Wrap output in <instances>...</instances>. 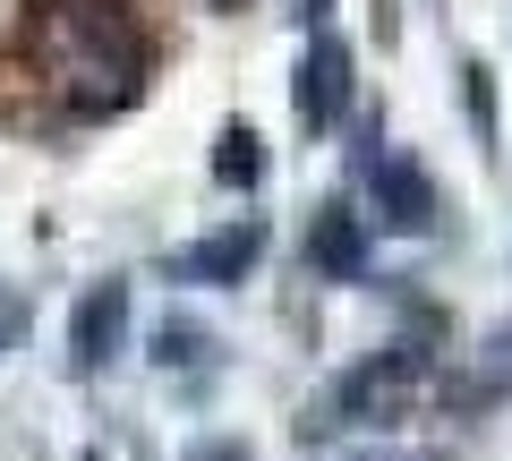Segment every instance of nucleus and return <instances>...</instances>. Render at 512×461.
I'll list each match as a JSON object with an SVG mask.
<instances>
[{"label":"nucleus","instance_id":"6e6552de","mask_svg":"<svg viewBox=\"0 0 512 461\" xmlns=\"http://www.w3.org/2000/svg\"><path fill=\"white\" fill-rule=\"evenodd\" d=\"M9 325H18V308H9V299H0V342H9Z\"/></svg>","mask_w":512,"mask_h":461},{"label":"nucleus","instance_id":"20e7f679","mask_svg":"<svg viewBox=\"0 0 512 461\" xmlns=\"http://www.w3.org/2000/svg\"><path fill=\"white\" fill-rule=\"evenodd\" d=\"M299 129H333L342 120V103H350V52L333 35H316V52L299 60Z\"/></svg>","mask_w":512,"mask_h":461},{"label":"nucleus","instance_id":"f257e3e1","mask_svg":"<svg viewBox=\"0 0 512 461\" xmlns=\"http://www.w3.org/2000/svg\"><path fill=\"white\" fill-rule=\"evenodd\" d=\"M26 52H35V77L52 86V103L77 120L128 111L154 69V35L120 0H43L26 18Z\"/></svg>","mask_w":512,"mask_h":461},{"label":"nucleus","instance_id":"f03ea898","mask_svg":"<svg viewBox=\"0 0 512 461\" xmlns=\"http://www.w3.org/2000/svg\"><path fill=\"white\" fill-rule=\"evenodd\" d=\"M256 257H265V222L248 214V222H222L214 240L180 248V257H171V282H239Z\"/></svg>","mask_w":512,"mask_h":461},{"label":"nucleus","instance_id":"39448f33","mask_svg":"<svg viewBox=\"0 0 512 461\" xmlns=\"http://www.w3.org/2000/svg\"><path fill=\"white\" fill-rule=\"evenodd\" d=\"M120 325H128V282H103V291L77 299V325H69V368L94 376L111 351H120Z\"/></svg>","mask_w":512,"mask_h":461},{"label":"nucleus","instance_id":"7ed1b4c3","mask_svg":"<svg viewBox=\"0 0 512 461\" xmlns=\"http://www.w3.org/2000/svg\"><path fill=\"white\" fill-rule=\"evenodd\" d=\"M367 180H376V214L393 222V231H427V222H436V188H427V171L410 163V154L376 146V163H367Z\"/></svg>","mask_w":512,"mask_h":461},{"label":"nucleus","instance_id":"0eeeda50","mask_svg":"<svg viewBox=\"0 0 512 461\" xmlns=\"http://www.w3.org/2000/svg\"><path fill=\"white\" fill-rule=\"evenodd\" d=\"M256 171H265L256 137H248V129H231V137H222V180H256Z\"/></svg>","mask_w":512,"mask_h":461},{"label":"nucleus","instance_id":"423d86ee","mask_svg":"<svg viewBox=\"0 0 512 461\" xmlns=\"http://www.w3.org/2000/svg\"><path fill=\"white\" fill-rule=\"evenodd\" d=\"M308 257L325 265V274H359V214H350V205H325V214H316V240H308Z\"/></svg>","mask_w":512,"mask_h":461}]
</instances>
